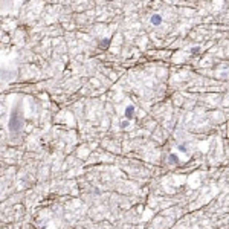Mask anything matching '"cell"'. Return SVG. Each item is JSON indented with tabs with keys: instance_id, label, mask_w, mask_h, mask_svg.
I'll return each instance as SVG.
<instances>
[{
	"instance_id": "cell-2",
	"label": "cell",
	"mask_w": 229,
	"mask_h": 229,
	"mask_svg": "<svg viewBox=\"0 0 229 229\" xmlns=\"http://www.w3.org/2000/svg\"><path fill=\"white\" fill-rule=\"evenodd\" d=\"M151 23L156 24V26H157V24H160V23H162V17H160L159 14H154V15L151 17Z\"/></svg>"
},
{
	"instance_id": "cell-3",
	"label": "cell",
	"mask_w": 229,
	"mask_h": 229,
	"mask_svg": "<svg viewBox=\"0 0 229 229\" xmlns=\"http://www.w3.org/2000/svg\"><path fill=\"white\" fill-rule=\"evenodd\" d=\"M133 112H135V107H133V105H128L127 110H125V116L128 119H131V118H133Z\"/></svg>"
},
{
	"instance_id": "cell-1",
	"label": "cell",
	"mask_w": 229,
	"mask_h": 229,
	"mask_svg": "<svg viewBox=\"0 0 229 229\" xmlns=\"http://www.w3.org/2000/svg\"><path fill=\"white\" fill-rule=\"evenodd\" d=\"M9 127H11V130H17V128L22 127V119H19V116H17V114H14V116L11 118Z\"/></svg>"
}]
</instances>
